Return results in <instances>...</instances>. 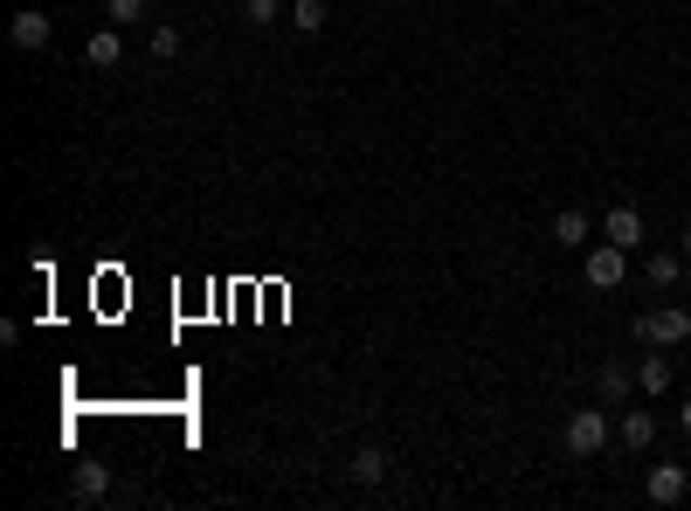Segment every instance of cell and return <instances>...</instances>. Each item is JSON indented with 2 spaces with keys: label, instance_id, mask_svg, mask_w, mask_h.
I'll use <instances>...</instances> for the list:
<instances>
[{
  "label": "cell",
  "instance_id": "obj_1",
  "mask_svg": "<svg viewBox=\"0 0 691 511\" xmlns=\"http://www.w3.org/2000/svg\"><path fill=\"white\" fill-rule=\"evenodd\" d=\"M609 408H574L567 414V429H560V443H567V457H581V463H594L609 449Z\"/></svg>",
  "mask_w": 691,
  "mask_h": 511
},
{
  "label": "cell",
  "instance_id": "obj_3",
  "mask_svg": "<svg viewBox=\"0 0 691 511\" xmlns=\"http://www.w3.org/2000/svg\"><path fill=\"white\" fill-rule=\"evenodd\" d=\"M581 277H588V291H615V283L629 277V250H615V242H588Z\"/></svg>",
  "mask_w": 691,
  "mask_h": 511
},
{
  "label": "cell",
  "instance_id": "obj_2",
  "mask_svg": "<svg viewBox=\"0 0 691 511\" xmlns=\"http://www.w3.org/2000/svg\"><path fill=\"white\" fill-rule=\"evenodd\" d=\"M637 338H643V346H684V338H691V311L684 305H650V311H637Z\"/></svg>",
  "mask_w": 691,
  "mask_h": 511
},
{
  "label": "cell",
  "instance_id": "obj_13",
  "mask_svg": "<svg viewBox=\"0 0 691 511\" xmlns=\"http://www.w3.org/2000/svg\"><path fill=\"white\" fill-rule=\"evenodd\" d=\"M69 490H77L84 504H98V498H111V470H104V463H77V477H69Z\"/></svg>",
  "mask_w": 691,
  "mask_h": 511
},
{
  "label": "cell",
  "instance_id": "obj_11",
  "mask_svg": "<svg viewBox=\"0 0 691 511\" xmlns=\"http://www.w3.org/2000/svg\"><path fill=\"white\" fill-rule=\"evenodd\" d=\"M615 435H623L629 449H650V443H657V414H650V408H623V422H615Z\"/></svg>",
  "mask_w": 691,
  "mask_h": 511
},
{
  "label": "cell",
  "instance_id": "obj_4",
  "mask_svg": "<svg viewBox=\"0 0 691 511\" xmlns=\"http://www.w3.org/2000/svg\"><path fill=\"white\" fill-rule=\"evenodd\" d=\"M629 394H637V367H623V359L594 367V401H602V408H623Z\"/></svg>",
  "mask_w": 691,
  "mask_h": 511
},
{
  "label": "cell",
  "instance_id": "obj_16",
  "mask_svg": "<svg viewBox=\"0 0 691 511\" xmlns=\"http://www.w3.org/2000/svg\"><path fill=\"white\" fill-rule=\"evenodd\" d=\"M291 28L297 35H319L325 28V0H291Z\"/></svg>",
  "mask_w": 691,
  "mask_h": 511
},
{
  "label": "cell",
  "instance_id": "obj_17",
  "mask_svg": "<svg viewBox=\"0 0 691 511\" xmlns=\"http://www.w3.org/2000/svg\"><path fill=\"white\" fill-rule=\"evenodd\" d=\"M180 55V28L174 22H153V63H174Z\"/></svg>",
  "mask_w": 691,
  "mask_h": 511
},
{
  "label": "cell",
  "instance_id": "obj_8",
  "mask_svg": "<svg viewBox=\"0 0 691 511\" xmlns=\"http://www.w3.org/2000/svg\"><path fill=\"white\" fill-rule=\"evenodd\" d=\"M684 270H691L684 250H650V256H643V283H650V291H670Z\"/></svg>",
  "mask_w": 691,
  "mask_h": 511
},
{
  "label": "cell",
  "instance_id": "obj_6",
  "mask_svg": "<svg viewBox=\"0 0 691 511\" xmlns=\"http://www.w3.org/2000/svg\"><path fill=\"white\" fill-rule=\"evenodd\" d=\"M684 490H691L684 463H650V477H643V498L650 504H684Z\"/></svg>",
  "mask_w": 691,
  "mask_h": 511
},
{
  "label": "cell",
  "instance_id": "obj_12",
  "mask_svg": "<svg viewBox=\"0 0 691 511\" xmlns=\"http://www.w3.org/2000/svg\"><path fill=\"white\" fill-rule=\"evenodd\" d=\"M84 55H90V69H118V55H125V42H118V28H90V42H84Z\"/></svg>",
  "mask_w": 691,
  "mask_h": 511
},
{
  "label": "cell",
  "instance_id": "obj_20",
  "mask_svg": "<svg viewBox=\"0 0 691 511\" xmlns=\"http://www.w3.org/2000/svg\"><path fill=\"white\" fill-rule=\"evenodd\" d=\"M684 263H691V221H684Z\"/></svg>",
  "mask_w": 691,
  "mask_h": 511
},
{
  "label": "cell",
  "instance_id": "obj_5",
  "mask_svg": "<svg viewBox=\"0 0 691 511\" xmlns=\"http://www.w3.org/2000/svg\"><path fill=\"white\" fill-rule=\"evenodd\" d=\"M8 42L35 55V49H49V42H55V22H49L42 8H22V14H14V22H8Z\"/></svg>",
  "mask_w": 691,
  "mask_h": 511
},
{
  "label": "cell",
  "instance_id": "obj_7",
  "mask_svg": "<svg viewBox=\"0 0 691 511\" xmlns=\"http://www.w3.org/2000/svg\"><path fill=\"white\" fill-rule=\"evenodd\" d=\"M602 242H615V250H629V256H637L643 250V215H637V207H609V215H602Z\"/></svg>",
  "mask_w": 691,
  "mask_h": 511
},
{
  "label": "cell",
  "instance_id": "obj_9",
  "mask_svg": "<svg viewBox=\"0 0 691 511\" xmlns=\"http://www.w3.org/2000/svg\"><path fill=\"white\" fill-rule=\"evenodd\" d=\"M664 387H670V353H664V346H650V353L637 359V394H650V401H657Z\"/></svg>",
  "mask_w": 691,
  "mask_h": 511
},
{
  "label": "cell",
  "instance_id": "obj_10",
  "mask_svg": "<svg viewBox=\"0 0 691 511\" xmlns=\"http://www.w3.org/2000/svg\"><path fill=\"white\" fill-rule=\"evenodd\" d=\"M588 235H594V221L581 215V207H560V215H553V242H560V250H588Z\"/></svg>",
  "mask_w": 691,
  "mask_h": 511
},
{
  "label": "cell",
  "instance_id": "obj_19",
  "mask_svg": "<svg viewBox=\"0 0 691 511\" xmlns=\"http://www.w3.org/2000/svg\"><path fill=\"white\" fill-rule=\"evenodd\" d=\"M678 429H684V435H691V401H684V414H678Z\"/></svg>",
  "mask_w": 691,
  "mask_h": 511
},
{
  "label": "cell",
  "instance_id": "obj_15",
  "mask_svg": "<svg viewBox=\"0 0 691 511\" xmlns=\"http://www.w3.org/2000/svg\"><path fill=\"white\" fill-rule=\"evenodd\" d=\"M381 477H387V449H373V443H367L360 457H353V484H381Z\"/></svg>",
  "mask_w": 691,
  "mask_h": 511
},
{
  "label": "cell",
  "instance_id": "obj_18",
  "mask_svg": "<svg viewBox=\"0 0 691 511\" xmlns=\"http://www.w3.org/2000/svg\"><path fill=\"white\" fill-rule=\"evenodd\" d=\"M277 14H284V8H277V0H242V22H249V28H270Z\"/></svg>",
  "mask_w": 691,
  "mask_h": 511
},
{
  "label": "cell",
  "instance_id": "obj_14",
  "mask_svg": "<svg viewBox=\"0 0 691 511\" xmlns=\"http://www.w3.org/2000/svg\"><path fill=\"white\" fill-rule=\"evenodd\" d=\"M145 14H153V0H104V22L111 28H139Z\"/></svg>",
  "mask_w": 691,
  "mask_h": 511
}]
</instances>
